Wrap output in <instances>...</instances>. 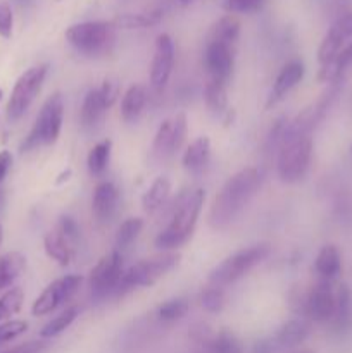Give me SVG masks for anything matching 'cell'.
<instances>
[{"label":"cell","instance_id":"45","mask_svg":"<svg viewBox=\"0 0 352 353\" xmlns=\"http://www.w3.org/2000/svg\"><path fill=\"white\" fill-rule=\"evenodd\" d=\"M252 353H275L273 352L271 343L268 340H259L255 341V345L252 347Z\"/></svg>","mask_w":352,"mask_h":353},{"label":"cell","instance_id":"42","mask_svg":"<svg viewBox=\"0 0 352 353\" xmlns=\"http://www.w3.org/2000/svg\"><path fill=\"white\" fill-rule=\"evenodd\" d=\"M57 230L61 231V233L64 234L68 240H76V238H78V234H79L78 224H76V221L72 219V217H69V216H62L61 219H59Z\"/></svg>","mask_w":352,"mask_h":353},{"label":"cell","instance_id":"18","mask_svg":"<svg viewBox=\"0 0 352 353\" xmlns=\"http://www.w3.org/2000/svg\"><path fill=\"white\" fill-rule=\"evenodd\" d=\"M107 110H109V107H107L106 102H104L99 88L90 90V92L85 95V99H83V103H81V114H79L81 126L86 128V130L95 128L97 124L104 119Z\"/></svg>","mask_w":352,"mask_h":353},{"label":"cell","instance_id":"47","mask_svg":"<svg viewBox=\"0 0 352 353\" xmlns=\"http://www.w3.org/2000/svg\"><path fill=\"white\" fill-rule=\"evenodd\" d=\"M289 353H314V352H311V350H292Z\"/></svg>","mask_w":352,"mask_h":353},{"label":"cell","instance_id":"36","mask_svg":"<svg viewBox=\"0 0 352 353\" xmlns=\"http://www.w3.org/2000/svg\"><path fill=\"white\" fill-rule=\"evenodd\" d=\"M199 303L206 312L219 314L224 309V305H226V296H224L223 288L209 285V288H206L200 293Z\"/></svg>","mask_w":352,"mask_h":353},{"label":"cell","instance_id":"12","mask_svg":"<svg viewBox=\"0 0 352 353\" xmlns=\"http://www.w3.org/2000/svg\"><path fill=\"white\" fill-rule=\"evenodd\" d=\"M173 65H175V43L168 33H161L155 38L154 57L150 64V86L155 92H161L168 85Z\"/></svg>","mask_w":352,"mask_h":353},{"label":"cell","instance_id":"27","mask_svg":"<svg viewBox=\"0 0 352 353\" xmlns=\"http://www.w3.org/2000/svg\"><path fill=\"white\" fill-rule=\"evenodd\" d=\"M204 99H206L207 109L219 117L230 116L228 109V95H226V83L217 81V79H209L204 90Z\"/></svg>","mask_w":352,"mask_h":353},{"label":"cell","instance_id":"40","mask_svg":"<svg viewBox=\"0 0 352 353\" xmlns=\"http://www.w3.org/2000/svg\"><path fill=\"white\" fill-rule=\"evenodd\" d=\"M99 92L100 95H102L106 105L110 109V107L116 103L117 95H119V83L114 81V79H106V81L99 86Z\"/></svg>","mask_w":352,"mask_h":353},{"label":"cell","instance_id":"28","mask_svg":"<svg viewBox=\"0 0 352 353\" xmlns=\"http://www.w3.org/2000/svg\"><path fill=\"white\" fill-rule=\"evenodd\" d=\"M169 193H171V181L166 176H159L152 181V185L148 186L147 192L141 196V205H144L145 212L154 214L155 210L161 209L162 205L168 200Z\"/></svg>","mask_w":352,"mask_h":353},{"label":"cell","instance_id":"32","mask_svg":"<svg viewBox=\"0 0 352 353\" xmlns=\"http://www.w3.org/2000/svg\"><path fill=\"white\" fill-rule=\"evenodd\" d=\"M78 314H79L78 307H69V309H66L64 312H61L59 316H55L54 319L48 321V323L41 327L40 336L41 338L59 336V334L64 333V331L68 330L72 323H75L76 317H78Z\"/></svg>","mask_w":352,"mask_h":353},{"label":"cell","instance_id":"23","mask_svg":"<svg viewBox=\"0 0 352 353\" xmlns=\"http://www.w3.org/2000/svg\"><path fill=\"white\" fill-rule=\"evenodd\" d=\"M314 269L324 281H331L337 278L342 271V259L338 248L335 245H326L321 248L314 261Z\"/></svg>","mask_w":352,"mask_h":353},{"label":"cell","instance_id":"6","mask_svg":"<svg viewBox=\"0 0 352 353\" xmlns=\"http://www.w3.org/2000/svg\"><path fill=\"white\" fill-rule=\"evenodd\" d=\"M271 254V247L268 243H257L252 247L244 248V250L235 252L233 255L224 259L221 264H217L213 271L209 272L211 286H217V288H224V286L231 285V283L238 281L244 278L248 271L264 262Z\"/></svg>","mask_w":352,"mask_h":353},{"label":"cell","instance_id":"37","mask_svg":"<svg viewBox=\"0 0 352 353\" xmlns=\"http://www.w3.org/2000/svg\"><path fill=\"white\" fill-rule=\"evenodd\" d=\"M188 312V302L185 299H173L162 303L157 309V317L162 323H175Z\"/></svg>","mask_w":352,"mask_h":353},{"label":"cell","instance_id":"4","mask_svg":"<svg viewBox=\"0 0 352 353\" xmlns=\"http://www.w3.org/2000/svg\"><path fill=\"white\" fill-rule=\"evenodd\" d=\"M62 116H64V100H62L61 93L55 92L41 105L33 128L21 143V152H30L38 147L54 145L61 134Z\"/></svg>","mask_w":352,"mask_h":353},{"label":"cell","instance_id":"10","mask_svg":"<svg viewBox=\"0 0 352 353\" xmlns=\"http://www.w3.org/2000/svg\"><path fill=\"white\" fill-rule=\"evenodd\" d=\"M81 283L83 278L78 274H69L64 276V278L55 279V281L50 283V285L40 293V296L35 300L33 307H31V314H33L35 317H40L54 312L55 309L64 305L66 302H69V300L75 296V293L78 292Z\"/></svg>","mask_w":352,"mask_h":353},{"label":"cell","instance_id":"50","mask_svg":"<svg viewBox=\"0 0 352 353\" xmlns=\"http://www.w3.org/2000/svg\"><path fill=\"white\" fill-rule=\"evenodd\" d=\"M2 95H3V93H2V90H0V100H2Z\"/></svg>","mask_w":352,"mask_h":353},{"label":"cell","instance_id":"7","mask_svg":"<svg viewBox=\"0 0 352 353\" xmlns=\"http://www.w3.org/2000/svg\"><path fill=\"white\" fill-rule=\"evenodd\" d=\"M47 72V64H38L30 68L28 71H24L17 78V81L14 83L12 92H10L9 102H7V119L10 123H16V121H19L28 112V109L35 102L37 95L40 93L41 86H43Z\"/></svg>","mask_w":352,"mask_h":353},{"label":"cell","instance_id":"20","mask_svg":"<svg viewBox=\"0 0 352 353\" xmlns=\"http://www.w3.org/2000/svg\"><path fill=\"white\" fill-rule=\"evenodd\" d=\"M211 159V140L207 137H199L188 145L183 154V168L188 172H202L204 168L209 164Z\"/></svg>","mask_w":352,"mask_h":353},{"label":"cell","instance_id":"15","mask_svg":"<svg viewBox=\"0 0 352 353\" xmlns=\"http://www.w3.org/2000/svg\"><path fill=\"white\" fill-rule=\"evenodd\" d=\"M304 72H306V68H304L302 61L286 62L282 68V71L278 72V76H276L275 83H273V88L271 93H269L266 107L269 109L271 105H276L278 102H282L286 97V93H289L290 90L295 88V86L302 81Z\"/></svg>","mask_w":352,"mask_h":353},{"label":"cell","instance_id":"3","mask_svg":"<svg viewBox=\"0 0 352 353\" xmlns=\"http://www.w3.org/2000/svg\"><path fill=\"white\" fill-rule=\"evenodd\" d=\"M313 159V138L309 133L286 126L282 141L278 145V161L276 169L282 181L297 183L309 171Z\"/></svg>","mask_w":352,"mask_h":353},{"label":"cell","instance_id":"44","mask_svg":"<svg viewBox=\"0 0 352 353\" xmlns=\"http://www.w3.org/2000/svg\"><path fill=\"white\" fill-rule=\"evenodd\" d=\"M10 165H12V154L9 150H2L0 152V183L6 179Z\"/></svg>","mask_w":352,"mask_h":353},{"label":"cell","instance_id":"26","mask_svg":"<svg viewBox=\"0 0 352 353\" xmlns=\"http://www.w3.org/2000/svg\"><path fill=\"white\" fill-rule=\"evenodd\" d=\"M238 37H240V21L231 16V14H228V16H223L213 24L209 34H207V40L219 41V43L235 47Z\"/></svg>","mask_w":352,"mask_h":353},{"label":"cell","instance_id":"11","mask_svg":"<svg viewBox=\"0 0 352 353\" xmlns=\"http://www.w3.org/2000/svg\"><path fill=\"white\" fill-rule=\"evenodd\" d=\"M186 130H188V124H186V116L183 112L162 121L154 137V145H152L155 154L161 157H169V155L176 154L185 141Z\"/></svg>","mask_w":352,"mask_h":353},{"label":"cell","instance_id":"13","mask_svg":"<svg viewBox=\"0 0 352 353\" xmlns=\"http://www.w3.org/2000/svg\"><path fill=\"white\" fill-rule=\"evenodd\" d=\"M235 47L219 43V41H206L204 48V68L209 72V79L226 83L233 72Z\"/></svg>","mask_w":352,"mask_h":353},{"label":"cell","instance_id":"49","mask_svg":"<svg viewBox=\"0 0 352 353\" xmlns=\"http://www.w3.org/2000/svg\"><path fill=\"white\" fill-rule=\"evenodd\" d=\"M178 2H182V3H186V2H192V0H178Z\"/></svg>","mask_w":352,"mask_h":353},{"label":"cell","instance_id":"1","mask_svg":"<svg viewBox=\"0 0 352 353\" xmlns=\"http://www.w3.org/2000/svg\"><path fill=\"white\" fill-rule=\"evenodd\" d=\"M261 179V171L255 168H245L228 178L211 205V228L224 230L230 226L259 192Z\"/></svg>","mask_w":352,"mask_h":353},{"label":"cell","instance_id":"17","mask_svg":"<svg viewBox=\"0 0 352 353\" xmlns=\"http://www.w3.org/2000/svg\"><path fill=\"white\" fill-rule=\"evenodd\" d=\"M333 330L337 333H347L352 327V290L347 285H342L335 293V314Z\"/></svg>","mask_w":352,"mask_h":353},{"label":"cell","instance_id":"8","mask_svg":"<svg viewBox=\"0 0 352 353\" xmlns=\"http://www.w3.org/2000/svg\"><path fill=\"white\" fill-rule=\"evenodd\" d=\"M179 259L182 257L176 252H166V254L137 262V264H133L124 271L119 293L121 290L145 288V286L155 285L162 276L168 274L169 271H173L179 264Z\"/></svg>","mask_w":352,"mask_h":353},{"label":"cell","instance_id":"5","mask_svg":"<svg viewBox=\"0 0 352 353\" xmlns=\"http://www.w3.org/2000/svg\"><path fill=\"white\" fill-rule=\"evenodd\" d=\"M116 26L113 21H85L76 23L66 30V40L79 54L97 57L107 54L114 43Z\"/></svg>","mask_w":352,"mask_h":353},{"label":"cell","instance_id":"48","mask_svg":"<svg viewBox=\"0 0 352 353\" xmlns=\"http://www.w3.org/2000/svg\"><path fill=\"white\" fill-rule=\"evenodd\" d=\"M2 236H3V231H2V224H0V243H2Z\"/></svg>","mask_w":352,"mask_h":353},{"label":"cell","instance_id":"16","mask_svg":"<svg viewBox=\"0 0 352 353\" xmlns=\"http://www.w3.org/2000/svg\"><path fill=\"white\" fill-rule=\"evenodd\" d=\"M117 202H119V190L116 188V185L110 181L99 183L92 196L93 216L100 223H107L116 214Z\"/></svg>","mask_w":352,"mask_h":353},{"label":"cell","instance_id":"43","mask_svg":"<svg viewBox=\"0 0 352 353\" xmlns=\"http://www.w3.org/2000/svg\"><path fill=\"white\" fill-rule=\"evenodd\" d=\"M47 345L43 341H28V343L19 345V347H14L10 350L2 352V353H41L45 350Z\"/></svg>","mask_w":352,"mask_h":353},{"label":"cell","instance_id":"2","mask_svg":"<svg viewBox=\"0 0 352 353\" xmlns=\"http://www.w3.org/2000/svg\"><path fill=\"white\" fill-rule=\"evenodd\" d=\"M204 200H206V193L202 188L183 193L178 199V205L173 210L168 226L155 238V247L161 250H175V248L185 245L195 231Z\"/></svg>","mask_w":352,"mask_h":353},{"label":"cell","instance_id":"19","mask_svg":"<svg viewBox=\"0 0 352 353\" xmlns=\"http://www.w3.org/2000/svg\"><path fill=\"white\" fill-rule=\"evenodd\" d=\"M68 238L61 233V231L55 228L54 231H48L43 238V248H45V254L52 259V261L57 262L59 265L66 268L72 262V247L69 245Z\"/></svg>","mask_w":352,"mask_h":353},{"label":"cell","instance_id":"34","mask_svg":"<svg viewBox=\"0 0 352 353\" xmlns=\"http://www.w3.org/2000/svg\"><path fill=\"white\" fill-rule=\"evenodd\" d=\"M207 353H244V347L231 331L223 330L214 334L213 341L207 347Z\"/></svg>","mask_w":352,"mask_h":353},{"label":"cell","instance_id":"35","mask_svg":"<svg viewBox=\"0 0 352 353\" xmlns=\"http://www.w3.org/2000/svg\"><path fill=\"white\" fill-rule=\"evenodd\" d=\"M144 230V221L140 217H130V219L124 221L119 228H117L116 233V247L117 248H126L133 243L138 238V234Z\"/></svg>","mask_w":352,"mask_h":353},{"label":"cell","instance_id":"33","mask_svg":"<svg viewBox=\"0 0 352 353\" xmlns=\"http://www.w3.org/2000/svg\"><path fill=\"white\" fill-rule=\"evenodd\" d=\"M24 302V292L17 286L9 288L2 296H0V323L12 319L21 310Z\"/></svg>","mask_w":352,"mask_h":353},{"label":"cell","instance_id":"14","mask_svg":"<svg viewBox=\"0 0 352 353\" xmlns=\"http://www.w3.org/2000/svg\"><path fill=\"white\" fill-rule=\"evenodd\" d=\"M335 314V292L331 290L330 281L321 279L313 290L306 295L304 302V316L314 323H328L333 319Z\"/></svg>","mask_w":352,"mask_h":353},{"label":"cell","instance_id":"29","mask_svg":"<svg viewBox=\"0 0 352 353\" xmlns=\"http://www.w3.org/2000/svg\"><path fill=\"white\" fill-rule=\"evenodd\" d=\"M24 268H26V259L19 252H9L0 257V290L10 288Z\"/></svg>","mask_w":352,"mask_h":353},{"label":"cell","instance_id":"31","mask_svg":"<svg viewBox=\"0 0 352 353\" xmlns=\"http://www.w3.org/2000/svg\"><path fill=\"white\" fill-rule=\"evenodd\" d=\"M110 150H113V141L102 140L90 150L88 157H86V165L92 176H100L106 172L107 165L110 161Z\"/></svg>","mask_w":352,"mask_h":353},{"label":"cell","instance_id":"46","mask_svg":"<svg viewBox=\"0 0 352 353\" xmlns=\"http://www.w3.org/2000/svg\"><path fill=\"white\" fill-rule=\"evenodd\" d=\"M3 203H6V193H3V190L0 188V210L3 209Z\"/></svg>","mask_w":352,"mask_h":353},{"label":"cell","instance_id":"38","mask_svg":"<svg viewBox=\"0 0 352 353\" xmlns=\"http://www.w3.org/2000/svg\"><path fill=\"white\" fill-rule=\"evenodd\" d=\"M26 330H28L26 321L10 319V321H6V323H0V345L16 340L17 336L26 333Z\"/></svg>","mask_w":352,"mask_h":353},{"label":"cell","instance_id":"25","mask_svg":"<svg viewBox=\"0 0 352 353\" xmlns=\"http://www.w3.org/2000/svg\"><path fill=\"white\" fill-rule=\"evenodd\" d=\"M162 10H145V12H128L119 14L113 19V24L121 30H144V28H152L161 23Z\"/></svg>","mask_w":352,"mask_h":353},{"label":"cell","instance_id":"21","mask_svg":"<svg viewBox=\"0 0 352 353\" xmlns=\"http://www.w3.org/2000/svg\"><path fill=\"white\" fill-rule=\"evenodd\" d=\"M352 68V41L345 45L338 55L335 57L333 62L326 65H321L320 72H317V79L323 83H340L344 81L345 72Z\"/></svg>","mask_w":352,"mask_h":353},{"label":"cell","instance_id":"30","mask_svg":"<svg viewBox=\"0 0 352 353\" xmlns=\"http://www.w3.org/2000/svg\"><path fill=\"white\" fill-rule=\"evenodd\" d=\"M345 38L335 30L333 26H330V30L326 31V34L321 40L320 48H317V62L321 65H326L330 62L335 61V57L338 55V52L345 47Z\"/></svg>","mask_w":352,"mask_h":353},{"label":"cell","instance_id":"9","mask_svg":"<svg viewBox=\"0 0 352 353\" xmlns=\"http://www.w3.org/2000/svg\"><path fill=\"white\" fill-rule=\"evenodd\" d=\"M123 274V257L119 252L114 250L104 255L90 272L88 285L93 299L100 300L109 296L110 293H119Z\"/></svg>","mask_w":352,"mask_h":353},{"label":"cell","instance_id":"22","mask_svg":"<svg viewBox=\"0 0 352 353\" xmlns=\"http://www.w3.org/2000/svg\"><path fill=\"white\" fill-rule=\"evenodd\" d=\"M145 103H147V90L141 85H131L124 92L121 100V117L126 123H133L144 112Z\"/></svg>","mask_w":352,"mask_h":353},{"label":"cell","instance_id":"24","mask_svg":"<svg viewBox=\"0 0 352 353\" xmlns=\"http://www.w3.org/2000/svg\"><path fill=\"white\" fill-rule=\"evenodd\" d=\"M309 333V323H306L304 319H292L280 327L276 333V341L283 348H295L307 340Z\"/></svg>","mask_w":352,"mask_h":353},{"label":"cell","instance_id":"39","mask_svg":"<svg viewBox=\"0 0 352 353\" xmlns=\"http://www.w3.org/2000/svg\"><path fill=\"white\" fill-rule=\"evenodd\" d=\"M14 30L12 7L7 0H0V37L10 38Z\"/></svg>","mask_w":352,"mask_h":353},{"label":"cell","instance_id":"41","mask_svg":"<svg viewBox=\"0 0 352 353\" xmlns=\"http://www.w3.org/2000/svg\"><path fill=\"white\" fill-rule=\"evenodd\" d=\"M331 26H333L335 30L345 38V40L352 38V9L345 10L344 14H340Z\"/></svg>","mask_w":352,"mask_h":353}]
</instances>
